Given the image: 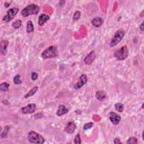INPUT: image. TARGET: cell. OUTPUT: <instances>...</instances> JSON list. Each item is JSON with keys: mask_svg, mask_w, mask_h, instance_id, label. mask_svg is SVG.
Wrapping results in <instances>:
<instances>
[{"mask_svg": "<svg viewBox=\"0 0 144 144\" xmlns=\"http://www.w3.org/2000/svg\"><path fill=\"white\" fill-rule=\"evenodd\" d=\"M40 7L32 3L26 6L21 11V14L24 17H27L33 15H37L40 12Z\"/></svg>", "mask_w": 144, "mask_h": 144, "instance_id": "6da1fadb", "label": "cell"}, {"mask_svg": "<svg viewBox=\"0 0 144 144\" xmlns=\"http://www.w3.org/2000/svg\"><path fill=\"white\" fill-rule=\"evenodd\" d=\"M58 48L56 46H51L46 48L41 54V58L43 59L55 58L58 56Z\"/></svg>", "mask_w": 144, "mask_h": 144, "instance_id": "7a4b0ae2", "label": "cell"}, {"mask_svg": "<svg viewBox=\"0 0 144 144\" xmlns=\"http://www.w3.org/2000/svg\"><path fill=\"white\" fill-rule=\"evenodd\" d=\"M28 139L32 143L43 144L45 142V139L42 136L33 131H30L28 133Z\"/></svg>", "mask_w": 144, "mask_h": 144, "instance_id": "3957f363", "label": "cell"}, {"mask_svg": "<svg viewBox=\"0 0 144 144\" xmlns=\"http://www.w3.org/2000/svg\"><path fill=\"white\" fill-rule=\"evenodd\" d=\"M114 56L119 61L126 59L128 56V49L126 46H124L118 49L114 52Z\"/></svg>", "mask_w": 144, "mask_h": 144, "instance_id": "277c9868", "label": "cell"}, {"mask_svg": "<svg viewBox=\"0 0 144 144\" xmlns=\"http://www.w3.org/2000/svg\"><path fill=\"white\" fill-rule=\"evenodd\" d=\"M125 35V32L123 30H118L114 35L113 38L112 39L110 46L112 47H115L116 45H118L120 42L122 40Z\"/></svg>", "mask_w": 144, "mask_h": 144, "instance_id": "5b68a950", "label": "cell"}, {"mask_svg": "<svg viewBox=\"0 0 144 144\" xmlns=\"http://www.w3.org/2000/svg\"><path fill=\"white\" fill-rule=\"evenodd\" d=\"M19 10L17 7H13V8L10 9L7 11V14L3 18V20L6 23L10 22L16 15V14L19 12Z\"/></svg>", "mask_w": 144, "mask_h": 144, "instance_id": "8992f818", "label": "cell"}, {"mask_svg": "<svg viewBox=\"0 0 144 144\" xmlns=\"http://www.w3.org/2000/svg\"><path fill=\"white\" fill-rule=\"evenodd\" d=\"M88 81V78L87 75L86 74H82L80 77H79L78 82L75 84L74 86V88L75 90H78L79 88H81V87L86 85L87 82Z\"/></svg>", "mask_w": 144, "mask_h": 144, "instance_id": "52a82bcc", "label": "cell"}, {"mask_svg": "<svg viewBox=\"0 0 144 144\" xmlns=\"http://www.w3.org/2000/svg\"><path fill=\"white\" fill-rule=\"evenodd\" d=\"M36 104L32 103L28 104V105L25 106V107H23L21 108V112L22 113L25 114H32L36 111Z\"/></svg>", "mask_w": 144, "mask_h": 144, "instance_id": "ba28073f", "label": "cell"}, {"mask_svg": "<svg viewBox=\"0 0 144 144\" xmlns=\"http://www.w3.org/2000/svg\"><path fill=\"white\" fill-rule=\"evenodd\" d=\"M109 119L110 122L114 125H118L121 121L120 116L115 112H112L109 114Z\"/></svg>", "mask_w": 144, "mask_h": 144, "instance_id": "9c48e42d", "label": "cell"}, {"mask_svg": "<svg viewBox=\"0 0 144 144\" xmlns=\"http://www.w3.org/2000/svg\"><path fill=\"white\" fill-rule=\"evenodd\" d=\"M96 55L94 51H91L87 55L84 59V63L86 65H91L95 59Z\"/></svg>", "mask_w": 144, "mask_h": 144, "instance_id": "30bf717a", "label": "cell"}, {"mask_svg": "<svg viewBox=\"0 0 144 144\" xmlns=\"http://www.w3.org/2000/svg\"><path fill=\"white\" fill-rule=\"evenodd\" d=\"M76 124H75L73 122H70L68 123L67 126L64 129V131L67 132V134H72L74 133L75 129H76Z\"/></svg>", "mask_w": 144, "mask_h": 144, "instance_id": "8fae6325", "label": "cell"}, {"mask_svg": "<svg viewBox=\"0 0 144 144\" xmlns=\"http://www.w3.org/2000/svg\"><path fill=\"white\" fill-rule=\"evenodd\" d=\"M50 16L48 15L45 14H42L39 16L38 20V25L40 26H42L48 20H50Z\"/></svg>", "mask_w": 144, "mask_h": 144, "instance_id": "7c38bea8", "label": "cell"}, {"mask_svg": "<svg viewBox=\"0 0 144 144\" xmlns=\"http://www.w3.org/2000/svg\"><path fill=\"white\" fill-rule=\"evenodd\" d=\"M104 23V20L100 17H95L91 20L92 25L95 27L98 28Z\"/></svg>", "mask_w": 144, "mask_h": 144, "instance_id": "4fadbf2b", "label": "cell"}, {"mask_svg": "<svg viewBox=\"0 0 144 144\" xmlns=\"http://www.w3.org/2000/svg\"><path fill=\"white\" fill-rule=\"evenodd\" d=\"M68 111H69V110L65 107V105H60L56 112V115L59 117H61L67 114Z\"/></svg>", "mask_w": 144, "mask_h": 144, "instance_id": "5bb4252c", "label": "cell"}, {"mask_svg": "<svg viewBox=\"0 0 144 144\" xmlns=\"http://www.w3.org/2000/svg\"><path fill=\"white\" fill-rule=\"evenodd\" d=\"M9 42L6 40H3L1 42V52L3 55H5L7 52V48L8 46Z\"/></svg>", "mask_w": 144, "mask_h": 144, "instance_id": "9a60e30c", "label": "cell"}, {"mask_svg": "<svg viewBox=\"0 0 144 144\" xmlns=\"http://www.w3.org/2000/svg\"><path fill=\"white\" fill-rule=\"evenodd\" d=\"M95 96L98 100L104 101L107 97V94L103 91H98L96 92Z\"/></svg>", "mask_w": 144, "mask_h": 144, "instance_id": "2e32d148", "label": "cell"}, {"mask_svg": "<svg viewBox=\"0 0 144 144\" xmlns=\"http://www.w3.org/2000/svg\"><path fill=\"white\" fill-rule=\"evenodd\" d=\"M34 30H35V28H34L33 22L29 20L26 24V32L28 33H31L34 32Z\"/></svg>", "mask_w": 144, "mask_h": 144, "instance_id": "e0dca14e", "label": "cell"}, {"mask_svg": "<svg viewBox=\"0 0 144 144\" xmlns=\"http://www.w3.org/2000/svg\"><path fill=\"white\" fill-rule=\"evenodd\" d=\"M38 87L37 86L34 87L33 88H32L31 90L29 91V92L28 93H27L24 96V98H28L29 97H31V96H33L34 95H35L37 92V91H38Z\"/></svg>", "mask_w": 144, "mask_h": 144, "instance_id": "ac0fdd59", "label": "cell"}, {"mask_svg": "<svg viewBox=\"0 0 144 144\" xmlns=\"http://www.w3.org/2000/svg\"><path fill=\"white\" fill-rule=\"evenodd\" d=\"M10 85L6 82H3L0 85V90L2 92H6L9 90Z\"/></svg>", "mask_w": 144, "mask_h": 144, "instance_id": "d6986e66", "label": "cell"}, {"mask_svg": "<svg viewBox=\"0 0 144 144\" xmlns=\"http://www.w3.org/2000/svg\"><path fill=\"white\" fill-rule=\"evenodd\" d=\"M114 107H115V109L116 110H117V112L122 113L123 111L124 105L122 103H116L114 105Z\"/></svg>", "mask_w": 144, "mask_h": 144, "instance_id": "ffe728a7", "label": "cell"}, {"mask_svg": "<svg viewBox=\"0 0 144 144\" xmlns=\"http://www.w3.org/2000/svg\"><path fill=\"white\" fill-rule=\"evenodd\" d=\"M21 24L22 21L21 20H16L11 25H12V26L14 29H18L21 26Z\"/></svg>", "mask_w": 144, "mask_h": 144, "instance_id": "44dd1931", "label": "cell"}, {"mask_svg": "<svg viewBox=\"0 0 144 144\" xmlns=\"http://www.w3.org/2000/svg\"><path fill=\"white\" fill-rule=\"evenodd\" d=\"M14 83L16 85H20L22 83V81L20 79V75L19 74H17L14 78Z\"/></svg>", "mask_w": 144, "mask_h": 144, "instance_id": "7402d4cb", "label": "cell"}, {"mask_svg": "<svg viewBox=\"0 0 144 144\" xmlns=\"http://www.w3.org/2000/svg\"><path fill=\"white\" fill-rule=\"evenodd\" d=\"M81 13L80 12V11H75V13H74L73 16V20L74 21L78 20L81 18Z\"/></svg>", "mask_w": 144, "mask_h": 144, "instance_id": "603a6c76", "label": "cell"}, {"mask_svg": "<svg viewBox=\"0 0 144 144\" xmlns=\"http://www.w3.org/2000/svg\"><path fill=\"white\" fill-rule=\"evenodd\" d=\"M138 143L137 139L135 137H132L129 138L127 141V143L128 144H136Z\"/></svg>", "mask_w": 144, "mask_h": 144, "instance_id": "cb8c5ba5", "label": "cell"}, {"mask_svg": "<svg viewBox=\"0 0 144 144\" xmlns=\"http://www.w3.org/2000/svg\"><path fill=\"white\" fill-rule=\"evenodd\" d=\"M93 123L92 122H89L86 123L84 125V126H83V130L85 131L88 130L93 127Z\"/></svg>", "mask_w": 144, "mask_h": 144, "instance_id": "d4e9b609", "label": "cell"}, {"mask_svg": "<svg viewBox=\"0 0 144 144\" xmlns=\"http://www.w3.org/2000/svg\"><path fill=\"white\" fill-rule=\"evenodd\" d=\"M10 130V127L9 126H6L5 128V130H4V131H3L2 134H1V137L2 138H6L7 137V132H8V131H9Z\"/></svg>", "mask_w": 144, "mask_h": 144, "instance_id": "484cf974", "label": "cell"}, {"mask_svg": "<svg viewBox=\"0 0 144 144\" xmlns=\"http://www.w3.org/2000/svg\"><path fill=\"white\" fill-rule=\"evenodd\" d=\"M74 142L77 144H81V138L80 135L77 134L74 139Z\"/></svg>", "mask_w": 144, "mask_h": 144, "instance_id": "4316f807", "label": "cell"}, {"mask_svg": "<svg viewBox=\"0 0 144 144\" xmlns=\"http://www.w3.org/2000/svg\"><path fill=\"white\" fill-rule=\"evenodd\" d=\"M38 77V74L35 71H33L32 74H31V78L33 81H36Z\"/></svg>", "mask_w": 144, "mask_h": 144, "instance_id": "83f0119b", "label": "cell"}, {"mask_svg": "<svg viewBox=\"0 0 144 144\" xmlns=\"http://www.w3.org/2000/svg\"><path fill=\"white\" fill-rule=\"evenodd\" d=\"M114 143L115 144H118V143H122V141H120V140L119 138H115L114 140Z\"/></svg>", "mask_w": 144, "mask_h": 144, "instance_id": "f1b7e54d", "label": "cell"}, {"mask_svg": "<svg viewBox=\"0 0 144 144\" xmlns=\"http://www.w3.org/2000/svg\"><path fill=\"white\" fill-rule=\"evenodd\" d=\"M140 29L141 30L142 32L143 31V22H142L141 24L140 25Z\"/></svg>", "mask_w": 144, "mask_h": 144, "instance_id": "f546056e", "label": "cell"}, {"mask_svg": "<svg viewBox=\"0 0 144 144\" xmlns=\"http://www.w3.org/2000/svg\"><path fill=\"white\" fill-rule=\"evenodd\" d=\"M10 3H5V5H4V6H5V7H6V8L9 7L10 6Z\"/></svg>", "mask_w": 144, "mask_h": 144, "instance_id": "4dcf8cb0", "label": "cell"}, {"mask_svg": "<svg viewBox=\"0 0 144 144\" xmlns=\"http://www.w3.org/2000/svg\"><path fill=\"white\" fill-rule=\"evenodd\" d=\"M142 140H143V141H144V139H143V132H142Z\"/></svg>", "mask_w": 144, "mask_h": 144, "instance_id": "1f68e13d", "label": "cell"}]
</instances>
